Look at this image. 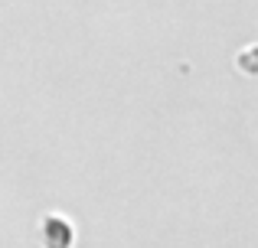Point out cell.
I'll return each instance as SVG.
<instances>
[{
    "label": "cell",
    "mask_w": 258,
    "mask_h": 248,
    "mask_svg": "<svg viewBox=\"0 0 258 248\" xmlns=\"http://www.w3.org/2000/svg\"><path fill=\"white\" fill-rule=\"evenodd\" d=\"M43 245L46 248H69L72 245V229L62 219H46L43 222Z\"/></svg>",
    "instance_id": "1"
}]
</instances>
